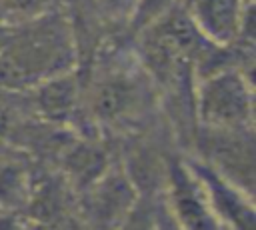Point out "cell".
I'll return each mask as SVG.
<instances>
[{"mask_svg": "<svg viewBox=\"0 0 256 230\" xmlns=\"http://www.w3.org/2000/svg\"><path fill=\"white\" fill-rule=\"evenodd\" d=\"M82 192V214L94 230H114L140 202L132 178L114 164Z\"/></svg>", "mask_w": 256, "mask_h": 230, "instance_id": "6", "label": "cell"}, {"mask_svg": "<svg viewBox=\"0 0 256 230\" xmlns=\"http://www.w3.org/2000/svg\"><path fill=\"white\" fill-rule=\"evenodd\" d=\"M156 220H158V228H160V230H178V228L172 224V220L166 216V212L162 210V206H160V210H156Z\"/></svg>", "mask_w": 256, "mask_h": 230, "instance_id": "15", "label": "cell"}, {"mask_svg": "<svg viewBox=\"0 0 256 230\" xmlns=\"http://www.w3.org/2000/svg\"><path fill=\"white\" fill-rule=\"evenodd\" d=\"M78 36L66 12L50 8L22 22L0 24V92H26L76 70Z\"/></svg>", "mask_w": 256, "mask_h": 230, "instance_id": "1", "label": "cell"}, {"mask_svg": "<svg viewBox=\"0 0 256 230\" xmlns=\"http://www.w3.org/2000/svg\"><path fill=\"white\" fill-rule=\"evenodd\" d=\"M114 230H160V228H158L156 212L138 202L136 208L126 216V220Z\"/></svg>", "mask_w": 256, "mask_h": 230, "instance_id": "13", "label": "cell"}, {"mask_svg": "<svg viewBox=\"0 0 256 230\" xmlns=\"http://www.w3.org/2000/svg\"><path fill=\"white\" fill-rule=\"evenodd\" d=\"M220 230H226V228H220Z\"/></svg>", "mask_w": 256, "mask_h": 230, "instance_id": "16", "label": "cell"}, {"mask_svg": "<svg viewBox=\"0 0 256 230\" xmlns=\"http://www.w3.org/2000/svg\"><path fill=\"white\" fill-rule=\"evenodd\" d=\"M156 84L138 56L112 50L94 56L82 78V112L94 126L128 128L144 120L156 102Z\"/></svg>", "mask_w": 256, "mask_h": 230, "instance_id": "2", "label": "cell"}, {"mask_svg": "<svg viewBox=\"0 0 256 230\" xmlns=\"http://www.w3.org/2000/svg\"><path fill=\"white\" fill-rule=\"evenodd\" d=\"M92 16L112 28L132 24L140 0H86Z\"/></svg>", "mask_w": 256, "mask_h": 230, "instance_id": "11", "label": "cell"}, {"mask_svg": "<svg viewBox=\"0 0 256 230\" xmlns=\"http://www.w3.org/2000/svg\"><path fill=\"white\" fill-rule=\"evenodd\" d=\"M162 210L178 230H220L206 186L190 160L174 158L164 170Z\"/></svg>", "mask_w": 256, "mask_h": 230, "instance_id": "4", "label": "cell"}, {"mask_svg": "<svg viewBox=\"0 0 256 230\" xmlns=\"http://www.w3.org/2000/svg\"><path fill=\"white\" fill-rule=\"evenodd\" d=\"M0 230H30V226L24 216L0 208Z\"/></svg>", "mask_w": 256, "mask_h": 230, "instance_id": "14", "label": "cell"}, {"mask_svg": "<svg viewBox=\"0 0 256 230\" xmlns=\"http://www.w3.org/2000/svg\"><path fill=\"white\" fill-rule=\"evenodd\" d=\"M196 30L214 46L252 44L254 0H186L182 2Z\"/></svg>", "mask_w": 256, "mask_h": 230, "instance_id": "5", "label": "cell"}, {"mask_svg": "<svg viewBox=\"0 0 256 230\" xmlns=\"http://www.w3.org/2000/svg\"><path fill=\"white\" fill-rule=\"evenodd\" d=\"M192 114L200 130L254 132L252 70L220 64L194 78Z\"/></svg>", "mask_w": 256, "mask_h": 230, "instance_id": "3", "label": "cell"}, {"mask_svg": "<svg viewBox=\"0 0 256 230\" xmlns=\"http://www.w3.org/2000/svg\"><path fill=\"white\" fill-rule=\"evenodd\" d=\"M54 0H0V24L22 22L54 8Z\"/></svg>", "mask_w": 256, "mask_h": 230, "instance_id": "12", "label": "cell"}, {"mask_svg": "<svg viewBox=\"0 0 256 230\" xmlns=\"http://www.w3.org/2000/svg\"><path fill=\"white\" fill-rule=\"evenodd\" d=\"M108 166L106 154L88 142H80L66 152V174L80 190L90 186Z\"/></svg>", "mask_w": 256, "mask_h": 230, "instance_id": "10", "label": "cell"}, {"mask_svg": "<svg viewBox=\"0 0 256 230\" xmlns=\"http://www.w3.org/2000/svg\"><path fill=\"white\" fill-rule=\"evenodd\" d=\"M198 176L202 178L212 210L226 230H254L256 214H254V196L234 186L202 160H190Z\"/></svg>", "mask_w": 256, "mask_h": 230, "instance_id": "8", "label": "cell"}, {"mask_svg": "<svg viewBox=\"0 0 256 230\" xmlns=\"http://www.w3.org/2000/svg\"><path fill=\"white\" fill-rule=\"evenodd\" d=\"M30 106L50 124H64L82 112V76L70 70L26 90Z\"/></svg>", "mask_w": 256, "mask_h": 230, "instance_id": "9", "label": "cell"}, {"mask_svg": "<svg viewBox=\"0 0 256 230\" xmlns=\"http://www.w3.org/2000/svg\"><path fill=\"white\" fill-rule=\"evenodd\" d=\"M202 160L222 178L254 196V132H200Z\"/></svg>", "mask_w": 256, "mask_h": 230, "instance_id": "7", "label": "cell"}]
</instances>
